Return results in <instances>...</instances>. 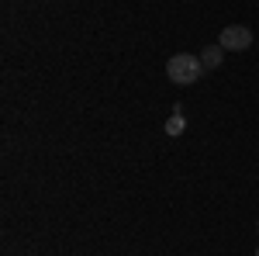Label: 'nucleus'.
Here are the masks:
<instances>
[{
  "instance_id": "nucleus-1",
  "label": "nucleus",
  "mask_w": 259,
  "mask_h": 256,
  "mask_svg": "<svg viewBox=\"0 0 259 256\" xmlns=\"http://www.w3.org/2000/svg\"><path fill=\"white\" fill-rule=\"evenodd\" d=\"M204 73H207V69H204L200 56H194V52H177V56H169V62H166V77L173 80L177 87H190V83H197Z\"/></svg>"
},
{
  "instance_id": "nucleus-2",
  "label": "nucleus",
  "mask_w": 259,
  "mask_h": 256,
  "mask_svg": "<svg viewBox=\"0 0 259 256\" xmlns=\"http://www.w3.org/2000/svg\"><path fill=\"white\" fill-rule=\"evenodd\" d=\"M218 45L225 52H245V49L252 45V28H245V24H228L218 35Z\"/></svg>"
},
{
  "instance_id": "nucleus-3",
  "label": "nucleus",
  "mask_w": 259,
  "mask_h": 256,
  "mask_svg": "<svg viewBox=\"0 0 259 256\" xmlns=\"http://www.w3.org/2000/svg\"><path fill=\"white\" fill-rule=\"evenodd\" d=\"M200 62H204V69H218L221 62H225V49H221V45H204Z\"/></svg>"
},
{
  "instance_id": "nucleus-5",
  "label": "nucleus",
  "mask_w": 259,
  "mask_h": 256,
  "mask_svg": "<svg viewBox=\"0 0 259 256\" xmlns=\"http://www.w3.org/2000/svg\"><path fill=\"white\" fill-rule=\"evenodd\" d=\"M256 229H259V222H256Z\"/></svg>"
},
{
  "instance_id": "nucleus-6",
  "label": "nucleus",
  "mask_w": 259,
  "mask_h": 256,
  "mask_svg": "<svg viewBox=\"0 0 259 256\" xmlns=\"http://www.w3.org/2000/svg\"><path fill=\"white\" fill-rule=\"evenodd\" d=\"M256 256H259V249H256Z\"/></svg>"
},
{
  "instance_id": "nucleus-4",
  "label": "nucleus",
  "mask_w": 259,
  "mask_h": 256,
  "mask_svg": "<svg viewBox=\"0 0 259 256\" xmlns=\"http://www.w3.org/2000/svg\"><path fill=\"white\" fill-rule=\"evenodd\" d=\"M183 128H187V118L183 115H169V121H166V135H183Z\"/></svg>"
}]
</instances>
